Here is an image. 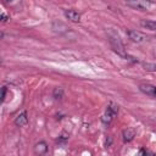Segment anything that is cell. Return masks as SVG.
<instances>
[{
    "label": "cell",
    "mask_w": 156,
    "mask_h": 156,
    "mask_svg": "<svg viewBox=\"0 0 156 156\" xmlns=\"http://www.w3.org/2000/svg\"><path fill=\"white\" fill-rule=\"evenodd\" d=\"M107 37H108V41H110L112 49H113L118 55H121L122 57L128 58V55H127L126 51H124V45H123V43H122V40H121L118 33H117L113 28H110V29H107Z\"/></svg>",
    "instance_id": "obj_1"
},
{
    "label": "cell",
    "mask_w": 156,
    "mask_h": 156,
    "mask_svg": "<svg viewBox=\"0 0 156 156\" xmlns=\"http://www.w3.org/2000/svg\"><path fill=\"white\" fill-rule=\"evenodd\" d=\"M126 5L139 11H146L151 7L150 0H126Z\"/></svg>",
    "instance_id": "obj_2"
},
{
    "label": "cell",
    "mask_w": 156,
    "mask_h": 156,
    "mask_svg": "<svg viewBox=\"0 0 156 156\" xmlns=\"http://www.w3.org/2000/svg\"><path fill=\"white\" fill-rule=\"evenodd\" d=\"M127 35H128V38L133 41V43H143V41H145V39H146V37L141 33V32H138V30H132V29H129V30H127Z\"/></svg>",
    "instance_id": "obj_3"
},
{
    "label": "cell",
    "mask_w": 156,
    "mask_h": 156,
    "mask_svg": "<svg viewBox=\"0 0 156 156\" xmlns=\"http://www.w3.org/2000/svg\"><path fill=\"white\" fill-rule=\"evenodd\" d=\"M139 89L145 95H147L150 98H156V87H154L151 84H140Z\"/></svg>",
    "instance_id": "obj_4"
},
{
    "label": "cell",
    "mask_w": 156,
    "mask_h": 156,
    "mask_svg": "<svg viewBox=\"0 0 156 156\" xmlns=\"http://www.w3.org/2000/svg\"><path fill=\"white\" fill-rule=\"evenodd\" d=\"M65 17H66L68 21L74 22V23H78V22L80 21V13H79L78 11H76V10H72V9L65 11Z\"/></svg>",
    "instance_id": "obj_5"
},
{
    "label": "cell",
    "mask_w": 156,
    "mask_h": 156,
    "mask_svg": "<svg viewBox=\"0 0 156 156\" xmlns=\"http://www.w3.org/2000/svg\"><path fill=\"white\" fill-rule=\"evenodd\" d=\"M27 123H28V117H27V112H26V111L20 112V113L15 117V124H16L17 127H24Z\"/></svg>",
    "instance_id": "obj_6"
},
{
    "label": "cell",
    "mask_w": 156,
    "mask_h": 156,
    "mask_svg": "<svg viewBox=\"0 0 156 156\" xmlns=\"http://www.w3.org/2000/svg\"><path fill=\"white\" fill-rule=\"evenodd\" d=\"M34 152H35L37 155H45V154L48 152V144H46L44 140L37 143V144L34 145Z\"/></svg>",
    "instance_id": "obj_7"
},
{
    "label": "cell",
    "mask_w": 156,
    "mask_h": 156,
    "mask_svg": "<svg viewBox=\"0 0 156 156\" xmlns=\"http://www.w3.org/2000/svg\"><path fill=\"white\" fill-rule=\"evenodd\" d=\"M122 136H123V141L124 143H129V141H132L134 139L135 132L133 129H130V128H127V129H124L122 132Z\"/></svg>",
    "instance_id": "obj_8"
},
{
    "label": "cell",
    "mask_w": 156,
    "mask_h": 156,
    "mask_svg": "<svg viewBox=\"0 0 156 156\" xmlns=\"http://www.w3.org/2000/svg\"><path fill=\"white\" fill-rule=\"evenodd\" d=\"M140 26L143 28L149 29V30H156V21H146V20H143L140 22Z\"/></svg>",
    "instance_id": "obj_9"
},
{
    "label": "cell",
    "mask_w": 156,
    "mask_h": 156,
    "mask_svg": "<svg viewBox=\"0 0 156 156\" xmlns=\"http://www.w3.org/2000/svg\"><path fill=\"white\" fill-rule=\"evenodd\" d=\"M52 96L55 100H61L63 98V89L60 88V87H56L54 90H52Z\"/></svg>",
    "instance_id": "obj_10"
},
{
    "label": "cell",
    "mask_w": 156,
    "mask_h": 156,
    "mask_svg": "<svg viewBox=\"0 0 156 156\" xmlns=\"http://www.w3.org/2000/svg\"><path fill=\"white\" fill-rule=\"evenodd\" d=\"M106 112H108L111 116H116L117 113H118V105H116V104H113V102H111L108 106H107V108H106Z\"/></svg>",
    "instance_id": "obj_11"
},
{
    "label": "cell",
    "mask_w": 156,
    "mask_h": 156,
    "mask_svg": "<svg viewBox=\"0 0 156 156\" xmlns=\"http://www.w3.org/2000/svg\"><path fill=\"white\" fill-rule=\"evenodd\" d=\"M144 67L146 71H156V65L154 63H144Z\"/></svg>",
    "instance_id": "obj_12"
},
{
    "label": "cell",
    "mask_w": 156,
    "mask_h": 156,
    "mask_svg": "<svg viewBox=\"0 0 156 156\" xmlns=\"http://www.w3.org/2000/svg\"><path fill=\"white\" fill-rule=\"evenodd\" d=\"M7 20H9V17L6 16V13H2V15H1V21H2V22H6Z\"/></svg>",
    "instance_id": "obj_13"
},
{
    "label": "cell",
    "mask_w": 156,
    "mask_h": 156,
    "mask_svg": "<svg viewBox=\"0 0 156 156\" xmlns=\"http://www.w3.org/2000/svg\"><path fill=\"white\" fill-rule=\"evenodd\" d=\"M139 154H140V155H146V154H150V151H147V150H145V149H141V150L139 151Z\"/></svg>",
    "instance_id": "obj_14"
},
{
    "label": "cell",
    "mask_w": 156,
    "mask_h": 156,
    "mask_svg": "<svg viewBox=\"0 0 156 156\" xmlns=\"http://www.w3.org/2000/svg\"><path fill=\"white\" fill-rule=\"evenodd\" d=\"M5 95H6V88L4 87V88H2V95H1V99H2V101L5 100Z\"/></svg>",
    "instance_id": "obj_15"
},
{
    "label": "cell",
    "mask_w": 156,
    "mask_h": 156,
    "mask_svg": "<svg viewBox=\"0 0 156 156\" xmlns=\"http://www.w3.org/2000/svg\"><path fill=\"white\" fill-rule=\"evenodd\" d=\"M6 2H12V1H15V0H5Z\"/></svg>",
    "instance_id": "obj_16"
}]
</instances>
